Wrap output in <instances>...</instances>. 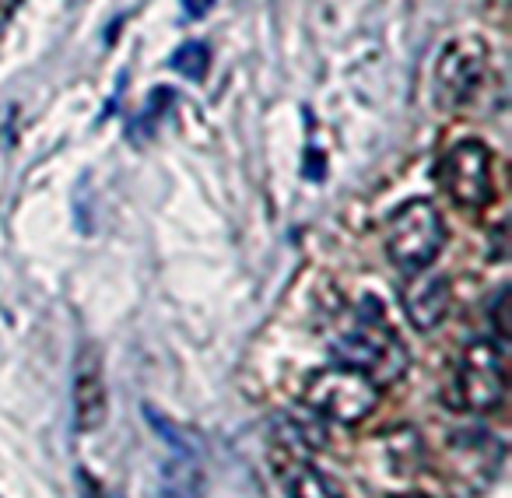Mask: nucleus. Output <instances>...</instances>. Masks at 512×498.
I'll use <instances>...</instances> for the list:
<instances>
[{
	"mask_svg": "<svg viewBox=\"0 0 512 498\" xmlns=\"http://www.w3.org/2000/svg\"><path fill=\"white\" fill-rule=\"evenodd\" d=\"M330 351H334L337 362L362 372V376H369L376 386L397 383V379L407 372V362H411L407 348L397 341L393 327L386 323L383 306L372 299H365L355 327H351L348 334L337 337V341L330 344Z\"/></svg>",
	"mask_w": 512,
	"mask_h": 498,
	"instance_id": "1",
	"label": "nucleus"
},
{
	"mask_svg": "<svg viewBox=\"0 0 512 498\" xmlns=\"http://www.w3.org/2000/svg\"><path fill=\"white\" fill-rule=\"evenodd\" d=\"M509 390V369H505L502 341H470L449 379V404L460 411H495L502 407Z\"/></svg>",
	"mask_w": 512,
	"mask_h": 498,
	"instance_id": "2",
	"label": "nucleus"
},
{
	"mask_svg": "<svg viewBox=\"0 0 512 498\" xmlns=\"http://www.w3.org/2000/svg\"><path fill=\"white\" fill-rule=\"evenodd\" d=\"M446 246V221L435 211L432 200H407L386 228V253L393 267L404 274H421L435 264V257Z\"/></svg>",
	"mask_w": 512,
	"mask_h": 498,
	"instance_id": "3",
	"label": "nucleus"
},
{
	"mask_svg": "<svg viewBox=\"0 0 512 498\" xmlns=\"http://www.w3.org/2000/svg\"><path fill=\"white\" fill-rule=\"evenodd\" d=\"M379 400V386L369 376L348 369V365H330L316 372L306 386V404L320 418L337 421V425H358L372 414Z\"/></svg>",
	"mask_w": 512,
	"mask_h": 498,
	"instance_id": "4",
	"label": "nucleus"
},
{
	"mask_svg": "<svg viewBox=\"0 0 512 498\" xmlns=\"http://www.w3.org/2000/svg\"><path fill=\"white\" fill-rule=\"evenodd\" d=\"M488 71V46L477 36H463L446 43V50L439 53L435 64V99L446 109L467 106L477 95Z\"/></svg>",
	"mask_w": 512,
	"mask_h": 498,
	"instance_id": "5",
	"label": "nucleus"
},
{
	"mask_svg": "<svg viewBox=\"0 0 512 498\" xmlns=\"http://www.w3.org/2000/svg\"><path fill=\"white\" fill-rule=\"evenodd\" d=\"M439 183L456 204L481 207L491 197V151L481 141H456L439 158Z\"/></svg>",
	"mask_w": 512,
	"mask_h": 498,
	"instance_id": "6",
	"label": "nucleus"
},
{
	"mask_svg": "<svg viewBox=\"0 0 512 498\" xmlns=\"http://www.w3.org/2000/svg\"><path fill=\"white\" fill-rule=\"evenodd\" d=\"M109 397H106V379L99 369V355L92 348H81L78 365H74V425L78 432H99L106 425Z\"/></svg>",
	"mask_w": 512,
	"mask_h": 498,
	"instance_id": "7",
	"label": "nucleus"
},
{
	"mask_svg": "<svg viewBox=\"0 0 512 498\" xmlns=\"http://www.w3.org/2000/svg\"><path fill=\"white\" fill-rule=\"evenodd\" d=\"M421 274H411L414 281L404 288V313H407V320H411L414 330L428 334V330H435L449 316L453 292H449L446 278H421Z\"/></svg>",
	"mask_w": 512,
	"mask_h": 498,
	"instance_id": "8",
	"label": "nucleus"
},
{
	"mask_svg": "<svg viewBox=\"0 0 512 498\" xmlns=\"http://www.w3.org/2000/svg\"><path fill=\"white\" fill-rule=\"evenodd\" d=\"M288 477V495L292 498H344V491L337 488L334 477H327L320 467H313L309 460L292 463L288 470H281Z\"/></svg>",
	"mask_w": 512,
	"mask_h": 498,
	"instance_id": "9",
	"label": "nucleus"
},
{
	"mask_svg": "<svg viewBox=\"0 0 512 498\" xmlns=\"http://www.w3.org/2000/svg\"><path fill=\"white\" fill-rule=\"evenodd\" d=\"M176 106V92L172 88H155L148 99V106L137 113V120L130 123V141H144V137L155 134V127L162 123V116Z\"/></svg>",
	"mask_w": 512,
	"mask_h": 498,
	"instance_id": "10",
	"label": "nucleus"
},
{
	"mask_svg": "<svg viewBox=\"0 0 512 498\" xmlns=\"http://www.w3.org/2000/svg\"><path fill=\"white\" fill-rule=\"evenodd\" d=\"M207 64H211V50H207L204 43H186V46H179V50L172 53V60H169L172 71L183 74V78H190V81L204 78Z\"/></svg>",
	"mask_w": 512,
	"mask_h": 498,
	"instance_id": "11",
	"label": "nucleus"
},
{
	"mask_svg": "<svg viewBox=\"0 0 512 498\" xmlns=\"http://www.w3.org/2000/svg\"><path fill=\"white\" fill-rule=\"evenodd\" d=\"M78 484H81V498H109L95 477H88V470H78Z\"/></svg>",
	"mask_w": 512,
	"mask_h": 498,
	"instance_id": "12",
	"label": "nucleus"
},
{
	"mask_svg": "<svg viewBox=\"0 0 512 498\" xmlns=\"http://www.w3.org/2000/svg\"><path fill=\"white\" fill-rule=\"evenodd\" d=\"M211 8H214V0H183L186 18H204Z\"/></svg>",
	"mask_w": 512,
	"mask_h": 498,
	"instance_id": "13",
	"label": "nucleus"
},
{
	"mask_svg": "<svg viewBox=\"0 0 512 498\" xmlns=\"http://www.w3.org/2000/svg\"><path fill=\"white\" fill-rule=\"evenodd\" d=\"M18 8H22V0H0V25H8Z\"/></svg>",
	"mask_w": 512,
	"mask_h": 498,
	"instance_id": "14",
	"label": "nucleus"
},
{
	"mask_svg": "<svg viewBox=\"0 0 512 498\" xmlns=\"http://www.w3.org/2000/svg\"><path fill=\"white\" fill-rule=\"evenodd\" d=\"M393 498H428L425 491H404V495H393Z\"/></svg>",
	"mask_w": 512,
	"mask_h": 498,
	"instance_id": "15",
	"label": "nucleus"
}]
</instances>
